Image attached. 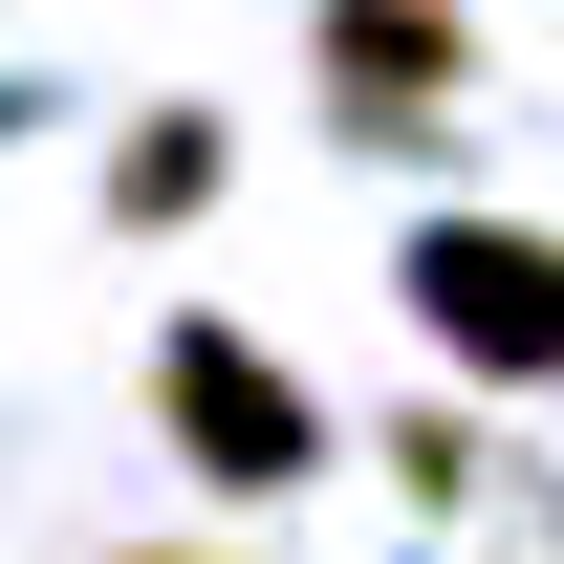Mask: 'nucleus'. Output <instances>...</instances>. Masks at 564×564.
<instances>
[{
	"instance_id": "f257e3e1",
	"label": "nucleus",
	"mask_w": 564,
	"mask_h": 564,
	"mask_svg": "<svg viewBox=\"0 0 564 564\" xmlns=\"http://www.w3.org/2000/svg\"><path fill=\"white\" fill-rule=\"evenodd\" d=\"M152 434H174V478H196V499L326 478V391H304L239 304H174V326H152Z\"/></svg>"
},
{
	"instance_id": "f03ea898",
	"label": "nucleus",
	"mask_w": 564,
	"mask_h": 564,
	"mask_svg": "<svg viewBox=\"0 0 564 564\" xmlns=\"http://www.w3.org/2000/svg\"><path fill=\"white\" fill-rule=\"evenodd\" d=\"M391 282L478 391H564V217H434Z\"/></svg>"
},
{
	"instance_id": "7ed1b4c3",
	"label": "nucleus",
	"mask_w": 564,
	"mask_h": 564,
	"mask_svg": "<svg viewBox=\"0 0 564 564\" xmlns=\"http://www.w3.org/2000/svg\"><path fill=\"white\" fill-rule=\"evenodd\" d=\"M478 109V22L456 0H326V131H434Z\"/></svg>"
},
{
	"instance_id": "20e7f679",
	"label": "nucleus",
	"mask_w": 564,
	"mask_h": 564,
	"mask_svg": "<svg viewBox=\"0 0 564 564\" xmlns=\"http://www.w3.org/2000/svg\"><path fill=\"white\" fill-rule=\"evenodd\" d=\"M196 196H217V109H152L109 152V217H196Z\"/></svg>"
},
{
	"instance_id": "39448f33",
	"label": "nucleus",
	"mask_w": 564,
	"mask_h": 564,
	"mask_svg": "<svg viewBox=\"0 0 564 564\" xmlns=\"http://www.w3.org/2000/svg\"><path fill=\"white\" fill-rule=\"evenodd\" d=\"M391 478H413V499H478L499 456H478V413H456V391H434V413H391Z\"/></svg>"
},
{
	"instance_id": "423d86ee",
	"label": "nucleus",
	"mask_w": 564,
	"mask_h": 564,
	"mask_svg": "<svg viewBox=\"0 0 564 564\" xmlns=\"http://www.w3.org/2000/svg\"><path fill=\"white\" fill-rule=\"evenodd\" d=\"M131 564H217V543H131Z\"/></svg>"
}]
</instances>
